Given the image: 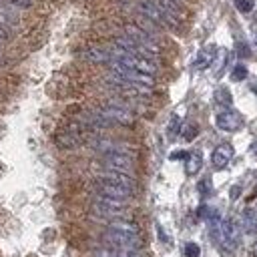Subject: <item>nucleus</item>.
Segmentation results:
<instances>
[{
	"mask_svg": "<svg viewBox=\"0 0 257 257\" xmlns=\"http://www.w3.org/2000/svg\"><path fill=\"white\" fill-rule=\"evenodd\" d=\"M213 98H215V102H217L219 106H225V108H229V106H231V102H233V96H231V92H229L225 86L217 88Z\"/></svg>",
	"mask_w": 257,
	"mask_h": 257,
	"instance_id": "16",
	"label": "nucleus"
},
{
	"mask_svg": "<svg viewBox=\"0 0 257 257\" xmlns=\"http://www.w3.org/2000/svg\"><path fill=\"white\" fill-rule=\"evenodd\" d=\"M179 133H181V118L177 114H173L171 116V122L167 126V135H169V139H175Z\"/></svg>",
	"mask_w": 257,
	"mask_h": 257,
	"instance_id": "17",
	"label": "nucleus"
},
{
	"mask_svg": "<svg viewBox=\"0 0 257 257\" xmlns=\"http://www.w3.org/2000/svg\"><path fill=\"white\" fill-rule=\"evenodd\" d=\"M253 257H257V241H255V245H253Z\"/></svg>",
	"mask_w": 257,
	"mask_h": 257,
	"instance_id": "26",
	"label": "nucleus"
},
{
	"mask_svg": "<svg viewBox=\"0 0 257 257\" xmlns=\"http://www.w3.org/2000/svg\"><path fill=\"white\" fill-rule=\"evenodd\" d=\"M102 241L108 243V247H118V249H139L141 251V235L139 233H124L116 229H106L102 235Z\"/></svg>",
	"mask_w": 257,
	"mask_h": 257,
	"instance_id": "2",
	"label": "nucleus"
},
{
	"mask_svg": "<svg viewBox=\"0 0 257 257\" xmlns=\"http://www.w3.org/2000/svg\"><path fill=\"white\" fill-rule=\"evenodd\" d=\"M239 56H251L249 46H247V44H243V42H239Z\"/></svg>",
	"mask_w": 257,
	"mask_h": 257,
	"instance_id": "23",
	"label": "nucleus"
},
{
	"mask_svg": "<svg viewBox=\"0 0 257 257\" xmlns=\"http://www.w3.org/2000/svg\"><path fill=\"white\" fill-rule=\"evenodd\" d=\"M94 189H96V195H102V197H108V199H116V201H126L135 193V191H131L126 187H120V185H114V183H108V181H102V179H96Z\"/></svg>",
	"mask_w": 257,
	"mask_h": 257,
	"instance_id": "5",
	"label": "nucleus"
},
{
	"mask_svg": "<svg viewBox=\"0 0 257 257\" xmlns=\"http://www.w3.org/2000/svg\"><path fill=\"white\" fill-rule=\"evenodd\" d=\"M199 191H201L203 195H209V191H211V189H209V179H203V181L199 183Z\"/></svg>",
	"mask_w": 257,
	"mask_h": 257,
	"instance_id": "22",
	"label": "nucleus"
},
{
	"mask_svg": "<svg viewBox=\"0 0 257 257\" xmlns=\"http://www.w3.org/2000/svg\"><path fill=\"white\" fill-rule=\"evenodd\" d=\"M157 6H159L163 12L175 16V18H181V4H179L177 0H157Z\"/></svg>",
	"mask_w": 257,
	"mask_h": 257,
	"instance_id": "15",
	"label": "nucleus"
},
{
	"mask_svg": "<svg viewBox=\"0 0 257 257\" xmlns=\"http://www.w3.org/2000/svg\"><path fill=\"white\" fill-rule=\"evenodd\" d=\"M187 155L189 153H185V151H177V153L171 155V159H187Z\"/></svg>",
	"mask_w": 257,
	"mask_h": 257,
	"instance_id": "24",
	"label": "nucleus"
},
{
	"mask_svg": "<svg viewBox=\"0 0 257 257\" xmlns=\"http://www.w3.org/2000/svg\"><path fill=\"white\" fill-rule=\"evenodd\" d=\"M235 2V8L241 12V14H249V12H253V8H255V0H233Z\"/></svg>",
	"mask_w": 257,
	"mask_h": 257,
	"instance_id": "18",
	"label": "nucleus"
},
{
	"mask_svg": "<svg viewBox=\"0 0 257 257\" xmlns=\"http://www.w3.org/2000/svg\"><path fill=\"white\" fill-rule=\"evenodd\" d=\"M108 229H116V231H124V233H139V225L128 219H112V221H108Z\"/></svg>",
	"mask_w": 257,
	"mask_h": 257,
	"instance_id": "14",
	"label": "nucleus"
},
{
	"mask_svg": "<svg viewBox=\"0 0 257 257\" xmlns=\"http://www.w3.org/2000/svg\"><path fill=\"white\" fill-rule=\"evenodd\" d=\"M6 38H8V30L0 24V42H2V40H6Z\"/></svg>",
	"mask_w": 257,
	"mask_h": 257,
	"instance_id": "25",
	"label": "nucleus"
},
{
	"mask_svg": "<svg viewBox=\"0 0 257 257\" xmlns=\"http://www.w3.org/2000/svg\"><path fill=\"white\" fill-rule=\"evenodd\" d=\"M102 163L106 169H112V171H120V173H128V175L135 171V159L131 153H118V151L104 153Z\"/></svg>",
	"mask_w": 257,
	"mask_h": 257,
	"instance_id": "4",
	"label": "nucleus"
},
{
	"mask_svg": "<svg viewBox=\"0 0 257 257\" xmlns=\"http://www.w3.org/2000/svg\"><path fill=\"white\" fill-rule=\"evenodd\" d=\"M80 56L88 62H110L114 56H112V50L110 48H104V46H90V48H84L80 52Z\"/></svg>",
	"mask_w": 257,
	"mask_h": 257,
	"instance_id": "10",
	"label": "nucleus"
},
{
	"mask_svg": "<svg viewBox=\"0 0 257 257\" xmlns=\"http://www.w3.org/2000/svg\"><path fill=\"white\" fill-rule=\"evenodd\" d=\"M241 229L245 233H257V213L253 209H245L241 215Z\"/></svg>",
	"mask_w": 257,
	"mask_h": 257,
	"instance_id": "12",
	"label": "nucleus"
},
{
	"mask_svg": "<svg viewBox=\"0 0 257 257\" xmlns=\"http://www.w3.org/2000/svg\"><path fill=\"white\" fill-rule=\"evenodd\" d=\"M255 44H257V34H255Z\"/></svg>",
	"mask_w": 257,
	"mask_h": 257,
	"instance_id": "27",
	"label": "nucleus"
},
{
	"mask_svg": "<svg viewBox=\"0 0 257 257\" xmlns=\"http://www.w3.org/2000/svg\"><path fill=\"white\" fill-rule=\"evenodd\" d=\"M231 159H233V147L229 143H223V145L215 147V151L211 155V165L221 171V169H225L229 165Z\"/></svg>",
	"mask_w": 257,
	"mask_h": 257,
	"instance_id": "9",
	"label": "nucleus"
},
{
	"mask_svg": "<svg viewBox=\"0 0 257 257\" xmlns=\"http://www.w3.org/2000/svg\"><path fill=\"white\" fill-rule=\"evenodd\" d=\"M183 255L185 257H199L201 255V249H199L197 243H187L185 249H183Z\"/></svg>",
	"mask_w": 257,
	"mask_h": 257,
	"instance_id": "20",
	"label": "nucleus"
},
{
	"mask_svg": "<svg viewBox=\"0 0 257 257\" xmlns=\"http://www.w3.org/2000/svg\"><path fill=\"white\" fill-rule=\"evenodd\" d=\"M108 66H110L112 74H116V76H120V78H124V80H128V82H135V84H141V86H147V88H153V86H155V76H153V74H145V72L126 68V66H122V64L116 62V60L108 62Z\"/></svg>",
	"mask_w": 257,
	"mask_h": 257,
	"instance_id": "3",
	"label": "nucleus"
},
{
	"mask_svg": "<svg viewBox=\"0 0 257 257\" xmlns=\"http://www.w3.org/2000/svg\"><path fill=\"white\" fill-rule=\"evenodd\" d=\"M203 167V157L201 153H189L187 159H185V171L187 175H197Z\"/></svg>",
	"mask_w": 257,
	"mask_h": 257,
	"instance_id": "13",
	"label": "nucleus"
},
{
	"mask_svg": "<svg viewBox=\"0 0 257 257\" xmlns=\"http://www.w3.org/2000/svg\"><path fill=\"white\" fill-rule=\"evenodd\" d=\"M195 135H197V126H195V124H185V128H183V139H185V141H193Z\"/></svg>",
	"mask_w": 257,
	"mask_h": 257,
	"instance_id": "21",
	"label": "nucleus"
},
{
	"mask_svg": "<svg viewBox=\"0 0 257 257\" xmlns=\"http://www.w3.org/2000/svg\"><path fill=\"white\" fill-rule=\"evenodd\" d=\"M98 179L108 181V183H114V185H120V187H126V189H131V191H135V187H137V181H135L133 175H128V173H120V171H112V169L100 173Z\"/></svg>",
	"mask_w": 257,
	"mask_h": 257,
	"instance_id": "8",
	"label": "nucleus"
},
{
	"mask_svg": "<svg viewBox=\"0 0 257 257\" xmlns=\"http://www.w3.org/2000/svg\"><path fill=\"white\" fill-rule=\"evenodd\" d=\"M124 209H126V201H116V199H108V197H102V195H96L94 203H92V211L98 217H108L110 221L112 219H122Z\"/></svg>",
	"mask_w": 257,
	"mask_h": 257,
	"instance_id": "1",
	"label": "nucleus"
},
{
	"mask_svg": "<svg viewBox=\"0 0 257 257\" xmlns=\"http://www.w3.org/2000/svg\"><path fill=\"white\" fill-rule=\"evenodd\" d=\"M215 122H217V126H219L221 131H225V133H235V131H239V128L243 126V116H241L237 110H233V108H223L221 112H217Z\"/></svg>",
	"mask_w": 257,
	"mask_h": 257,
	"instance_id": "6",
	"label": "nucleus"
},
{
	"mask_svg": "<svg viewBox=\"0 0 257 257\" xmlns=\"http://www.w3.org/2000/svg\"><path fill=\"white\" fill-rule=\"evenodd\" d=\"M215 54H217V48H215V46H205L203 50L197 52V56H195V60H193V68H195V70H205V68H209V66L213 64V60H215Z\"/></svg>",
	"mask_w": 257,
	"mask_h": 257,
	"instance_id": "11",
	"label": "nucleus"
},
{
	"mask_svg": "<svg viewBox=\"0 0 257 257\" xmlns=\"http://www.w3.org/2000/svg\"><path fill=\"white\" fill-rule=\"evenodd\" d=\"M247 76V66L245 64H237L233 70H231V78L233 80H243Z\"/></svg>",
	"mask_w": 257,
	"mask_h": 257,
	"instance_id": "19",
	"label": "nucleus"
},
{
	"mask_svg": "<svg viewBox=\"0 0 257 257\" xmlns=\"http://www.w3.org/2000/svg\"><path fill=\"white\" fill-rule=\"evenodd\" d=\"M82 139V124L80 122H70L64 131H60L56 135V145L62 149H72L80 143Z\"/></svg>",
	"mask_w": 257,
	"mask_h": 257,
	"instance_id": "7",
	"label": "nucleus"
}]
</instances>
